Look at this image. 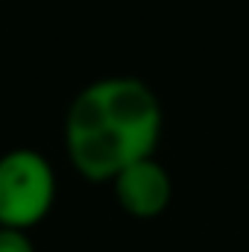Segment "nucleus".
<instances>
[{"mask_svg":"<svg viewBox=\"0 0 249 252\" xmlns=\"http://www.w3.org/2000/svg\"><path fill=\"white\" fill-rule=\"evenodd\" d=\"M0 229H3V226H0Z\"/></svg>","mask_w":249,"mask_h":252,"instance_id":"obj_5","label":"nucleus"},{"mask_svg":"<svg viewBox=\"0 0 249 252\" xmlns=\"http://www.w3.org/2000/svg\"><path fill=\"white\" fill-rule=\"evenodd\" d=\"M112 185H115V196H118L121 208L138 220L158 217L170 205V196H173L170 173L156 158H144V161L129 164L124 173L115 176Z\"/></svg>","mask_w":249,"mask_h":252,"instance_id":"obj_3","label":"nucleus"},{"mask_svg":"<svg viewBox=\"0 0 249 252\" xmlns=\"http://www.w3.org/2000/svg\"><path fill=\"white\" fill-rule=\"evenodd\" d=\"M0 252H35L27 232L18 229H0Z\"/></svg>","mask_w":249,"mask_h":252,"instance_id":"obj_4","label":"nucleus"},{"mask_svg":"<svg viewBox=\"0 0 249 252\" xmlns=\"http://www.w3.org/2000/svg\"><path fill=\"white\" fill-rule=\"evenodd\" d=\"M161 103L135 76H106L85 85L64 118V147L88 182H115L129 164L153 158L161 138Z\"/></svg>","mask_w":249,"mask_h":252,"instance_id":"obj_1","label":"nucleus"},{"mask_svg":"<svg viewBox=\"0 0 249 252\" xmlns=\"http://www.w3.org/2000/svg\"><path fill=\"white\" fill-rule=\"evenodd\" d=\"M56 199V173L50 161L30 147L0 156V226L30 232L38 226Z\"/></svg>","mask_w":249,"mask_h":252,"instance_id":"obj_2","label":"nucleus"}]
</instances>
